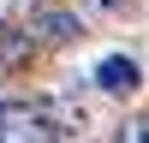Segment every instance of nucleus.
<instances>
[{
	"label": "nucleus",
	"instance_id": "4",
	"mask_svg": "<svg viewBox=\"0 0 149 143\" xmlns=\"http://www.w3.org/2000/svg\"><path fill=\"white\" fill-rule=\"evenodd\" d=\"M24 60H30V42L18 30H0V66H24Z\"/></svg>",
	"mask_w": 149,
	"mask_h": 143
},
{
	"label": "nucleus",
	"instance_id": "3",
	"mask_svg": "<svg viewBox=\"0 0 149 143\" xmlns=\"http://www.w3.org/2000/svg\"><path fill=\"white\" fill-rule=\"evenodd\" d=\"M30 36H36V42H72V36H84V18H78V12H66V6H42V12H36V24H30Z\"/></svg>",
	"mask_w": 149,
	"mask_h": 143
},
{
	"label": "nucleus",
	"instance_id": "5",
	"mask_svg": "<svg viewBox=\"0 0 149 143\" xmlns=\"http://www.w3.org/2000/svg\"><path fill=\"white\" fill-rule=\"evenodd\" d=\"M131 143H149V119H131Z\"/></svg>",
	"mask_w": 149,
	"mask_h": 143
},
{
	"label": "nucleus",
	"instance_id": "2",
	"mask_svg": "<svg viewBox=\"0 0 149 143\" xmlns=\"http://www.w3.org/2000/svg\"><path fill=\"white\" fill-rule=\"evenodd\" d=\"M90 78H95V90H102V95H113V101H125V95H137L143 72H137V60H131V54H102Z\"/></svg>",
	"mask_w": 149,
	"mask_h": 143
},
{
	"label": "nucleus",
	"instance_id": "6",
	"mask_svg": "<svg viewBox=\"0 0 149 143\" xmlns=\"http://www.w3.org/2000/svg\"><path fill=\"white\" fill-rule=\"evenodd\" d=\"M0 12H12V0H0Z\"/></svg>",
	"mask_w": 149,
	"mask_h": 143
},
{
	"label": "nucleus",
	"instance_id": "1",
	"mask_svg": "<svg viewBox=\"0 0 149 143\" xmlns=\"http://www.w3.org/2000/svg\"><path fill=\"white\" fill-rule=\"evenodd\" d=\"M72 125L60 107L24 101V95H0V143H66Z\"/></svg>",
	"mask_w": 149,
	"mask_h": 143
}]
</instances>
